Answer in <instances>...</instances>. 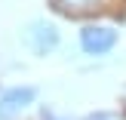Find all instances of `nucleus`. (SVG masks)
<instances>
[{
  "label": "nucleus",
  "instance_id": "f257e3e1",
  "mask_svg": "<svg viewBox=\"0 0 126 120\" xmlns=\"http://www.w3.org/2000/svg\"><path fill=\"white\" fill-rule=\"evenodd\" d=\"M114 43H117V31L108 28V25H86V28L80 31V46H83V52H89V55L111 52Z\"/></svg>",
  "mask_w": 126,
  "mask_h": 120
},
{
  "label": "nucleus",
  "instance_id": "20e7f679",
  "mask_svg": "<svg viewBox=\"0 0 126 120\" xmlns=\"http://www.w3.org/2000/svg\"><path fill=\"white\" fill-rule=\"evenodd\" d=\"M108 0H52V6L65 16H83V12H92V9H102Z\"/></svg>",
  "mask_w": 126,
  "mask_h": 120
},
{
  "label": "nucleus",
  "instance_id": "7ed1b4c3",
  "mask_svg": "<svg viewBox=\"0 0 126 120\" xmlns=\"http://www.w3.org/2000/svg\"><path fill=\"white\" fill-rule=\"evenodd\" d=\"M25 43H28L37 55H46L49 49L59 43V31H55L52 25H46V22H34L25 31Z\"/></svg>",
  "mask_w": 126,
  "mask_h": 120
},
{
  "label": "nucleus",
  "instance_id": "39448f33",
  "mask_svg": "<svg viewBox=\"0 0 126 120\" xmlns=\"http://www.w3.org/2000/svg\"><path fill=\"white\" fill-rule=\"evenodd\" d=\"M89 120H111L108 114H95V117H89Z\"/></svg>",
  "mask_w": 126,
  "mask_h": 120
},
{
  "label": "nucleus",
  "instance_id": "f03ea898",
  "mask_svg": "<svg viewBox=\"0 0 126 120\" xmlns=\"http://www.w3.org/2000/svg\"><path fill=\"white\" fill-rule=\"evenodd\" d=\"M37 89L34 86H12L0 96V120H12L16 114H22L31 102H34Z\"/></svg>",
  "mask_w": 126,
  "mask_h": 120
}]
</instances>
